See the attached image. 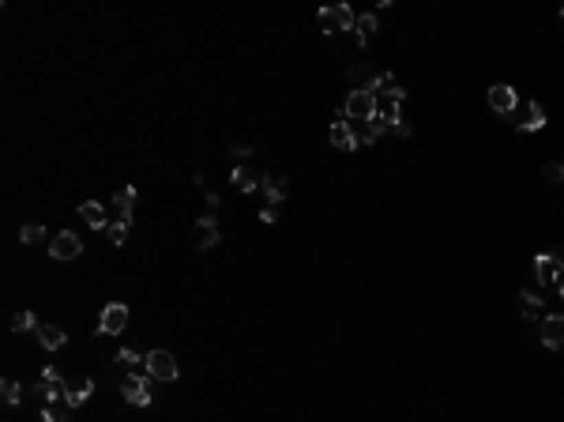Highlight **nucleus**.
Here are the masks:
<instances>
[{
  "label": "nucleus",
  "instance_id": "f257e3e1",
  "mask_svg": "<svg viewBox=\"0 0 564 422\" xmlns=\"http://www.w3.org/2000/svg\"><path fill=\"white\" fill-rule=\"evenodd\" d=\"M376 94H380V72H376L365 87H354L343 114L350 117V121H369V117H376Z\"/></svg>",
  "mask_w": 564,
  "mask_h": 422
},
{
  "label": "nucleus",
  "instance_id": "f03ea898",
  "mask_svg": "<svg viewBox=\"0 0 564 422\" xmlns=\"http://www.w3.org/2000/svg\"><path fill=\"white\" fill-rule=\"evenodd\" d=\"M143 370H147V377H155V381H177L181 377V366H177V358L169 355V351H147V362H143Z\"/></svg>",
  "mask_w": 564,
  "mask_h": 422
},
{
  "label": "nucleus",
  "instance_id": "7ed1b4c3",
  "mask_svg": "<svg viewBox=\"0 0 564 422\" xmlns=\"http://www.w3.org/2000/svg\"><path fill=\"white\" fill-rule=\"evenodd\" d=\"M320 27H324V34H335V30H354V23H358V15H354L350 4H332V8H320Z\"/></svg>",
  "mask_w": 564,
  "mask_h": 422
},
{
  "label": "nucleus",
  "instance_id": "20e7f679",
  "mask_svg": "<svg viewBox=\"0 0 564 422\" xmlns=\"http://www.w3.org/2000/svg\"><path fill=\"white\" fill-rule=\"evenodd\" d=\"M50 257L53 260H76V257H83V238H79L76 230H61V234H53Z\"/></svg>",
  "mask_w": 564,
  "mask_h": 422
},
{
  "label": "nucleus",
  "instance_id": "39448f33",
  "mask_svg": "<svg viewBox=\"0 0 564 422\" xmlns=\"http://www.w3.org/2000/svg\"><path fill=\"white\" fill-rule=\"evenodd\" d=\"M124 324H128V306L124 302H109L98 317V336H117V332H124Z\"/></svg>",
  "mask_w": 564,
  "mask_h": 422
},
{
  "label": "nucleus",
  "instance_id": "423d86ee",
  "mask_svg": "<svg viewBox=\"0 0 564 422\" xmlns=\"http://www.w3.org/2000/svg\"><path fill=\"white\" fill-rule=\"evenodd\" d=\"M120 392H124V400L132 403V408H151V381L140 377V373H128V377L120 381Z\"/></svg>",
  "mask_w": 564,
  "mask_h": 422
},
{
  "label": "nucleus",
  "instance_id": "0eeeda50",
  "mask_svg": "<svg viewBox=\"0 0 564 422\" xmlns=\"http://www.w3.org/2000/svg\"><path fill=\"white\" fill-rule=\"evenodd\" d=\"M489 109H493V114H504V117H515V109H519V94H515V87H508V83L489 87Z\"/></svg>",
  "mask_w": 564,
  "mask_h": 422
},
{
  "label": "nucleus",
  "instance_id": "6e6552de",
  "mask_svg": "<svg viewBox=\"0 0 564 422\" xmlns=\"http://www.w3.org/2000/svg\"><path fill=\"white\" fill-rule=\"evenodd\" d=\"M402 98H406V91H402V87L380 91V94H376V117H384L388 125H395V121H399V106H402Z\"/></svg>",
  "mask_w": 564,
  "mask_h": 422
},
{
  "label": "nucleus",
  "instance_id": "1a4fd4ad",
  "mask_svg": "<svg viewBox=\"0 0 564 422\" xmlns=\"http://www.w3.org/2000/svg\"><path fill=\"white\" fill-rule=\"evenodd\" d=\"M534 272H538V283H561L564 279V260L550 257V253H538V257H534Z\"/></svg>",
  "mask_w": 564,
  "mask_h": 422
},
{
  "label": "nucleus",
  "instance_id": "9d476101",
  "mask_svg": "<svg viewBox=\"0 0 564 422\" xmlns=\"http://www.w3.org/2000/svg\"><path fill=\"white\" fill-rule=\"evenodd\" d=\"M542 344L550 347V351H561L564 347V317L561 313L542 317Z\"/></svg>",
  "mask_w": 564,
  "mask_h": 422
},
{
  "label": "nucleus",
  "instance_id": "9b49d317",
  "mask_svg": "<svg viewBox=\"0 0 564 422\" xmlns=\"http://www.w3.org/2000/svg\"><path fill=\"white\" fill-rule=\"evenodd\" d=\"M327 140H332L335 151H358L361 147L358 136H354V125L350 121H335L332 129H327Z\"/></svg>",
  "mask_w": 564,
  "mask_h": 422
},
{
  "label": "nucleus",
  "instance_id": "f8f14e48",
  "mask_svg": "<svg viewBox=\"0 0 564 422\" xmlns=\"http://www.w3.org/2000/svg\"><path fill=\"white\" fill-rule=\"evenodd\" d=\"M132 204H135V185H124L117 196H113V219L132 226Z\"/></svg>",
  "mask_w": 564,
  "mask_h": 422
},
{
  "label": "nucleus",
  "instance_id": "ddd939ff",
  "mask_svg": "<svg viewBox=\"0 0 564 422\" xmlns=\"http://www.w3.org/2000/svg\"><path fill=\"white\" fill-rule=\"evenodd\" d=\"M91 392H94V381L91 377L72 381V385H64V403H68V408H83V403L91 400Z\"/></svg>",
  "mask_w": 564,
  "mask_h": 422
},
{
  "label": "nucleus",
  "instance_id": "4468645a",
  "mask_svg": "<svg viewBox=\"0 0 564 422\" xmlns=\"http://www.w3.org/2000/svg\"><path fill=\"white\" fill-rule=\"evenodd\" d=\"M38 344L45 347V351H61L64 344H68V332H61L56 324H38Z\"/></svg>",
  "mask_w": 564,
  "mask_h": 422
},
{
  "label": "nucleus",
  "instance_id": "2eb2a0df",
  "mask_svg": "<svg viewBox=\"0 0 564 422\" xmlns=\"http://www.w3.org/2000/svg\"><path fill=\"white\" fill-rule=\"evenodd\" d=\"M219 242H222L219 219H215V215H204V219H199V253H204V249H215Z\"/></svg>",
  "mask_w": 564,
  "mask_h": 422
},
{
  "label": "nucleus",
  "instance_id": "dca6fc26",
  "mask_svg": "<svg viewBox=\"0 0 564 422\" xmlns=\"http://www.w3.org/2000/svg\"><path fill=\"white\" fill-rule=\"evenodd\" d=\"M79 215H83V222L91 230H106L109 222H106V208H102L98 200H87V204H79Z\"/></svg>",
  "mask_w": 564,
  "mask_h": 422
},
{
  "label": "nucleus",
  "instance_id": "f3484780",
  "mask_svg": "<svg viewBox=\"0 0 564 422\" xmlns=\"http://www.w3.org/2000/svg\"><path fill=\"white\" fill-rule=\"evenodd\" d=\"M515 129H519V132H542L545 129V109L538 106V102H530L527 117H523V121H515Z\"/></svg>",
  "mask_w": 564,
  "mask_h": 422
},
{
  "label": "nucleus",
  "instance_id": "a211bd4d",
  "mask_svg": "<svg viewBox=\"0 0 564 422\" xmlns=\"http://www.w3.org/2000/svg\"><path fill=\"white\" fill-rule=\"evenodd\" d=\"M230 181L241 189V193H256V189H260V173H252L248 166H233Z\"/></svg>",
  "mask_w": 564,
  "mask_h": 422
},
{
  "label": "nucleus",
  "instance_id": "6ab92c4d",
  "mask_svg": "<svg viewBox=\"0 0 564 422\" xmlns=\"http://www.w3.org/2000/svg\"><path fill=\"white\" fill-rule=\"evenodd\" d=\"M388 129H391V125L384 121V117H369V121H361V136H358V143H376Z\"/></svg>",
  "mask_w": 564,
  "mask_h": 422
},
{
  "label": "nucleus",
  "instance_id": "aec40b11",
  "mask_svg": "<svg viewBox=\"0 0 564 422\" xmlns=\"http://www.w3.org/2000/svg\"><path fill=\"white\" fill-rule=\"evenodd\" d=\"M260 189L268 193V204H275V208L286 200V181H282V178H268V173H263V178H260Z\"/></svg>",
  "mask_w": 564,
  "mask_h": 422
},
{
  "label": "nucleus",
  "instance_id": "412c9836",
  "mask_svg": "<svg viewBox=\"0 0 564 422\" xmlns=\"http://www.w3.org/2000/svg\"><path fill=\"white\" fill-rule=\"evenodd\" d=\"M373 30H376V12H365V15H358V23H354V34H358V45L365 50L369 45V38H373Z\"/></svg>",
  "mask_w": 564,
  "mask_h": 422
},
{
  "label": "nucleus",
  "instance_id": "4be33fe9",
  "mask_svg": "<svg viewBox=\"0 0 564 422\" xmlns=\"http://www.w3.org/2000/svg\"><path fill=\"white\" fill-rule=\"evenodd\" d=\"M519 309L527 321H534V317H542V298L534 291H519Z\"/></svg>",
  "mask_w": 564,
  "mask_h": 422
},
{
  "label": "nucleus",
  "instance_id": "5701e85b",
  "mask_svg": "<svg viewBox=\"0 0 564 422\" xmlns=\"http://www.w3.org/2000/svg\"><path fill=\"white\" fill-rule=\"evenodd\" d=\"M61 392H64V388H56V385H45V381H38V385L30 388V396H34V400H42L45 408H50L53 400H61Z\"/></svg>",
  "mask_w": 564,
  "mask_h": 422
},
{
  "label": "nucleus",
  "instance_id": "b1692460",
  "mask_svg": "<svg viewBox=\"0 0 564 422\" xmlns=\"http://www.w3.org/2000/svg\"><path fill=\"white\" fill-rule=\"evenodd\" d=\"M19 242H23V245H38V242H45V226H38V222H27V226L19 230Z\"/></svg>",
  "mask_w": 564,
  "mask_h": 422
},
{
  "label": "nucleus",
  "instance_id": "393cba45",
  "mask_svg": "<svg viewBox=\"0 0 564 422\" xmlns=\"http://www.w3.org/2000/svg\"><path fill=\"white\" fill-rule=\"evenodd\" d=\"M0 392H4V403H8V408H15V403L23 400V388H19V381H12V377H4V385H0Z\"/></svg>",
  "mask_w": 564,
  "mask_h": 422
},
{
  "label": "nucleus",
  "instance_id": "a878e982",
  "mask_svg": "<svg viewBox=\"0 0 564 422\" xmlns=\"http://www.w3.org/2000/svg\"><path fill=\"white\" fill-rule=\"evenodd\" d=\"M106 238H109L113 245H117V249H120V245L128 242V222H117V219H113L109 226H106Z\"/></svg>",
  "mask_w": 564,
  "mask_h": 422
},
{
  "label": "nucleus",
  "instance_id": "bb28decb",
  "mask_svg": "<svg viewBox=\"0 0 564 422\" xmlns=\"http://www.w3.org/2000/svg\"><path fill=\"white\" fill-rule=\"evenodd\" d=\"M30 328H38V321H34V313H30V309H23V313L12 317V332H30Z\"/></svg>",
  "mask_w": 564,
  "mask_h": 422
},
{
  "label": "nucleus",
  "instance_id": "cd10ccee",
  "mask_svg": "<svg viewBox=\"0 0 564 422\" xmlns=\"http://www.w3.org/2000/svg\"><path fill=\"white\" fill-rule=\"evenodd\" d=\"M117 362L124 366V370H132V373H135V370H140V362H147V358H140L135 351H128V347H124V351L117 355Z\"/></svg>",
  "mask_w": 564,
  "mask_h": 422
},
{
  "label": "nucleus",
  "instance_id": "c85d7f7f",
  "mask_svg": "<svg viewBox=\"0 0 564 422\" xmlns=\"http://www.w3.org/2000/svg\"><path fill=\"white\" fill-rule=\"evenodd\" d=\"M545 181H550V185H561V181H564V166L550 162V166H545Z\"/></svg>",
  "mask_w": 564,
  "mask_h": 422
},
{
  "label": "nucleus",
  "instance_id": "c756f323",
  "mask_svg": "<svg viewBox=\"0 0 564 422\" xmlns=\"http://www.w3.org/2000/svg\"><path fill=\"white\" fill-rule=\"evenodd\" d=\"M42 381H45V385H56V388H64V377H61V373L53 370V366H50V370H42Z\"/></svg>",
  "mask_w": 564,
  "mask_h": 422
},
{
  "label": "nucleus",
  "instance_id": "7c9ffc66",
  "mask_svg": "<svg viewBox=\"0 0 564 422\" xmlns=\"http://www.w3.org/2000/svg\"><path fill=\"white\" fill-rule=\"evenodd\" d=\"M260 219H263V222H275V219H279V208H275V204H268V208L260 211Z\"/></svg>",
  "mask_w": 564,
  "mask_h": 422
},
{
  "label": "nucleus",
  "instance_id": "2f4dec72",
  "mask_svg": "<svg viewBox=\"0 0 564 422\" xmlns=\"http://www.w3.org/2000/svg\"><path fill=\"white\" fill-rule=\"evenodd\" d=\"M233 158H248V155H252V147H245V143H233Z\"/></svg>",
  "mask_w": 564,
  "mask_h": 422
},
{
  "label": "nucleus",
  "instance_id": "473e14b6",
  "mask_svg": "<svg viewBox=\"0 0 564 422\" xmlns=\"http://www.w3.org/2000/svg\"><path fill=\"white\" fill-rule=\"evenodd\" d=\"M388 132H395V136H402V140H406V136H410V125H402V121H395V125H391V129H388Z\"/></svg>",
  "mask_w": 564,
  "mask_h": 422
},
{
  "label": "nucleus",
  "instance_id": "72a5a7b5",
  "mask_svg": "<svg viewBox=\"0 0 564 422\" xmlns=\"http://www.w3.org/2000/svg\"><path fill=\"white\" fill-rule=\"evenodd\" d=\"M42 422H68V419H64V415H56L53 408H45V411H42Z\"/></svg>",
  "mask_w": 564,
  "mask_h": 422
},
{
  "label": "nucleus",
  "instance_id": "f704fd0d",
  "mask_svg": "<svg viewBox=\"0 0 564 422\" xmlns=\"http://www.w3.org/2000/svg\"><path fill=\"white\" fill-rule=\"evenodd\" d=\"M557 291H561V298H564V279H561V283H557Z\"/></svg>",
  "mask_w": 564,
  "mask_h": 422
},
{
  "label": "nucleus",
  "instance_id": "c9c22d12",
  "mask_svg": "<svg viewBox=\"0 0 564 422\" xmlns=\"http://www.w3.org/2000/svg\"><path fill=\"white\" fill-rule=\"evenodd\" d=\"M561 19H564V8H561Z\"/></svg>",
  "mask_w": 564,
  "mask_h": 422
}]
</instances>
